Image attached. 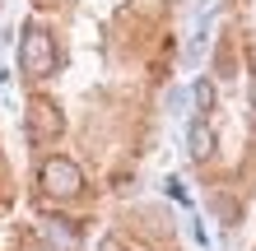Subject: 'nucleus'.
Listing matches in <instances>:
<instances>
[{"mask_svg":"<svg viewBox=\"0 0 256 251\" xmlns=\"http://www.w3.org/2000/svg\"><path fill=\"white\" fill-rule=\"evenodd\" d=\"M19 70L28 79H47L56 70V42L42 23H28L24 37H19Z\"/></svg>","mask_w":256,"mask_h":251,"instance_id":"f257e3e1","label":"nucleus"},{"mask_svg":"<svg viewBox=\"0 0 256 251\" xmlns=\"http://www.w3.org/2000/svg\"><path fill=\"white\" fill-rule=\"evenodd\" d=\"M38 186L47 191L52 200H70V196H80V191H84V172H80V163H74V158L52 154L47 163L38 168Z\"/></svg>","mask_w":256,"mask_h":251,"instance_id":"f03ea898","label":"nucleus"},{"mask_svg":"<svg viewBox=\"0 0 256 251\" xmlns=\"http://www.w3.org/2000/svg\"><path fill=\"white\" fill-rule=\"evenodd\" d=\"M61 130H66V116H61L56 102H47V98L28 102V135H33V140H56Z\"/></svg>","mask_w":256,"mask_h":251,"instance_id":"7ed1b4c3","label":"nucleus"},{"mask_svg":"<svg viewBox=\"0 0 256 251\" xmlns=\"http://www.w3.org/2000/svg\"><path fill=\"white\" fill-rule=\"evenodd\" d=\"M38 233H42V242H47L52 251H80V238H74V228L66 224V219H42Z\"/></svg>","mask_w":256,"mask_h":251,"instance_id":"20e7f679","label":"nucleus"},{"mask_svg":"<svg viewBox=\"0 0 256 251\" xmlns=\"http://www.w3.org/2000/svg\"><path fill=\"white\" fill-rule=\"evenodd\" d=\"M186 149H191V158H196V163H205V158L214 154V130H210V121H205V116H196V121L186 126Z\"/></svg>","mask_w":256,"mask_h":251,"instance_id":"39448f33","label":"nucleus"},{"mask_svg":"<svg viewBox=\"0 0 256 251\" xmlns=\"http://www.w3.org/2000/svg\"><path fill=\"white\" fill-rule=\"evenodd\" d=\"M191 98H196V112H210V107H214V84H210V79H196V88H191Z\"/></svg>","mask_w":256,"mask_h":251,"instance_id":"423d86ee","label":"nucleus"},{"mask_svg":"<svg viewBox=\"0 0 256 251\" xmlns=\"http://www.w3.org/2000/svg\"><path fill=\"white\" fill-rule=\"evenodd\" d=\"M252 107H256V70H252Z\"/></svg>","mask_w":256,"mask_h":251,"instance_id":"0eeeda50","label":"nucleus"}]
</instances>
